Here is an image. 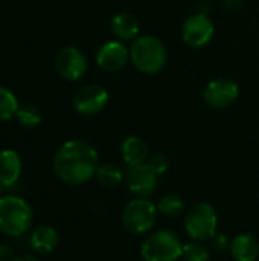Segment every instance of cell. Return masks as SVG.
<instances>
[{
    "mask_svg": "<svg viewBox=\"0 0 259 261\" xmlns=\"http://www.w3.org/2000/svg\"><path fill=\"white\" fill-rule=\"evenodd\" d=\"M215 28L208 14L195 12L189 15L182 28V38L189 47H203L214 37Z\"/></svg>",
    "mask_w": 259,
    "mask_h": 261,
    "instance_id": "obj_7",
    "label": "cell"
},
{
    "mask_svg": "<svg viewBox=\"0 0 259 261\" xmlns=\"http://www.w3.org/2000/svg\"><path fill=\"white\" fill-rule=\"evenodd\" d=\"M122 225L133 236H143L157 222V208L148 199H134L122 211Z\"/></svg>",
    "mask_w": 259,
    "mask_h": 261,
    "instance_id": "obj_4",
    "label": "cell"
},
{
    "mask_svg": "<svg viewBox=\"0 0 259 261\" xmlns=\"http://www.w3.org/2000/svg\"><path fill=\"white\" fill-rule=\"evenodd\" d=\"M99 167L96 150L85 141L70 139L64 142L53 158L55 176L67 185L89 182Z\"/></svg>",
    "mask_w": 259,
    "mask_h": 261,
    "instance_id": "obj_1",
    "label": "cell"
},
{
    "mask_svg": "<svg viewBox=\"0 0 259 261\" xmlns=\"http://www.w3.org/2000/svg\"><path fill=\"white\" fill-rule=\"evenodd\" d=\"M130 60L139 72L156 75L166 66L168 50L157 37L140 35L133 40L130 47Z\"/></svg>",
    "mask_w": 259,
    "mask_h": 261,
    "instance_id": "obj_2",
    "label": "cell"
},
{
    "mask_svg": "<svg viewBox=\"0 0 259 261\" xmlns=\"http://www.w3.org/2000/svg\"><path fill=\"white\" fill-rule=\"evenodd\" d=\"M18 101L12 92L0 87V121L12 119L18 112Z\"/></svg>",
    "mask_w": 259,
    "mask_h": 261,
    "instance_id": "obj_20",
    "label": "cell"
},
{
    "mask_svg": "<svg viewBox=\"0 0 259 261\" xmlns=\"http://www.w3.org/2000/svg\"><path fill=\"white\" fill-rule=\"evenodd\" d=\"M111 32L121 41L136 40L139 35V21L131 12H119L111 20Z\"/></svg>",
    "mask_w": 259,
    "mask_h": 261,
    "instance_id": "obj_16",
    "label": "cell"
},
{
    "mask_svg": "<svg viewBox=\"0 0 259 261\" xmlns=\"http://www.w3.org/2000/svg\"><path fill=\"white\" fill-rule=\"evenodd\" d=\"M21 176V159L14 150L0 151V185L14 187Z\"/></svg>",
    "mask_w": 259,
    "mask_h": 261,
    "instance_id": "obj_13",
    "label": "cell"
},
{
    "mask_svg": "<svg viewBox=\"0 0 259 261\" xmlns=\"http://www.w3.org/2000/svg\"><path fill=\"white\" fill-rule=\"evenodd\" d=\"M240 96L238 84L229 78H217L206 84L203 90V99L209 107L224 109L237 101Z\"/></svg>",
    "mask_w": 259,
    "mask_h": 261,
    "instance_id": "obj_9",
    "label": "cell"
},
{
    "mask_svg": "<svg viewBox=\"0 0 259 261\" xmlns=\"http://www.w3.org/2000/svg\"><path fill=\"white\" fill-rule=\"evenodd\" d=\"M72 104L73 109L81 115H96L107 107L108 92L99 84H87L75 92Z\"/></svg>",
    "mask_w": 259,
    "mask_h": 261,
    "instance_id": "obj_8",
    "label": "cell"
},
{
    "mask_svg": "<svg viewBox=\"0 0 259 261\" xmlns=\"http://www.w3.org/2000/svg\"><path fill=\"white\" fill-rule=\"evenodd\" d=\"M124 182L133 194L145 197L156 190L157 174L153 171L148 162L139 165H128L124 173Z\"/></svg>",
    "mask_w": 259,
    "mask_h": 261,
    "instance_id": "obj_11",
    "label": "cell"
},
{
    "mask_svg": "<svg viewBox=\"0 0 259 261\" xmlns=\"http://www.w3.org/2000/svg\"><path fill=\"white\" fill-rule=\"evenodd\" d=\"M0 191H2V185H0Z\"/></svg>",
    "mask_w": 259,
    "mask_h": 261,
    "instance_id": "obj_29",
    "label": "cell"
},
{
    "mask_svg": "<svg viewBox=\"0 0 259 261\" xmlns=\"http://www.w3.org/2000/svg\"><path fill=\"white\" fill-rule=\"evenodd\" d=\"M229 249L235 261H256L259 257V243L252 234H238Z\"/></svg>",
    "mask_w": 259,
    "mask_h": 261,
    "instance_id": "obj_14",
    "label": "cell"
},
{
    "mask_svg": "<svg viewBox=\"0 0 259 261\" xmlns=\"http://www.w3.org/2000/svg\"><path fill=\"white\" fill-rule=\"evenodd\" d=\"M198 12H203V14H208L209 11H211V3L208 2V0H202L200 2V5H198Z\"/></svg>",
    "mask_w": 259,
    "mask_h": 261,
    "instance_id": "obj_27",
    "label": "cell"
},
{
    "mask_svg": "<svg viewBox=\"0 0 259 261\" xmlns=\"http://www.w3.org/2000/svg\"><path fill=\"white\" fill-rule=\"evenodd\" d=\"M157 210L166 217H179L185 211V200L179 194H166L160 199Z\"/></svg>",
    "mask_w": 259,
    "mask_h": 261,
    "instance_id": "obj_19",
    "label": "cell"
},
{
    "mask_svg": "<svg viewBox=\"0 0 259 261\" xmlns=\"http://www.w3.org/2000/svg\"><path fill=\"white\" fill-rule=\"evenodd\" d=\"M148 165L153 168V171H154L157 176H160V174H163V173H166V171H168V168H169V159H168V156H166V154H163V153H157V154L150 156V159H148Z\"/></svg>",
    "mask_w": 259,
    "mask_h": 261,
    "instance_id": "obj_23",
    "label": "cell"
},
{
    "mask_svg": "<svg viewBox=\"0 0 259 261\" xmlns=\"http://www.w3.org/2000/svg\"><path fill=\"white\" fill-rule=\"evenodd\" d=\"M14 251L8 245H0V261H14Z\"/></svg>",
    "mask_w": 259,
    "mask_h": 261,
    "instance_id": "obj_25",
    "label": "cell"
},
{
    "mask_svg": "<svg viewBox=\"0 0 259 261\" xmlns=\"http://www.w3.org/2000/svg\"><path fill=\"white\" fill-rule=\"evenodd\" d=\"M17 121L23 125V127H27V128H32V127H37L41 119H43V115L40 112L38 107L35 106H21L15 115Z\"/></svg>",
    "mask_w": 259,
    "mask_h": 261,
    "instance_id": "obj_21",
    "label": "cell"
},
{
    "mask_svg": "<svg viewBox=\"0 0 259 261\" xmlns=\"http://www.w3.org/2000/svg\"><path fill=\"white\" fill-rule=\"evenodd\" d=\"M14 261H40L38 258H35L34 255H20V257H15V260Z\"/></svg>",
    "mask_w": 259,
    "mask_h": 261,
    "instance_id": "obj_28",
    "label": "cell"
},
{
    "mask_svg": "<svg viewBox=\"0 0 259 261\" xmlns=\"http://www.w3.org/2000/svg\"><path fill=\"white\" fill-rule=\"evenodd\" d=\"M58 232L52 226H38L29 237V246L40 255L50 254L58 246Z\"/></svg>",
    "mask_w": 259,
    "mask_h": 261,
    "instance_id": "obj_15",
    "label": "cell"
},
{
    "mask_svg": "<svg viewBox=\"0 0 259 261\" xmlns=\"http://www.w3.org/2000/svg\"><path fill=\"white\" fill-rule=\"evenodd\" d=\"M130 58V50L121 41H108L102 44L96 54L98 66L105 72L121 70Z\"/></svg>",
    "mask_w": 259,
    "mask_h": 261,
    "instance_id": "obj_12",
    "label": "cell"
},
{
    "mask_svg": "<svg viewBox=\"0 0 259 261\" xmlns=\"http://www.w3.org/2000/svg\"><path fill=\"white\" fill-rule=\"evenodd\" d=\"M55 69L60 73V76H63L64 80L78 81L84 76L87 70V58L79 49L73 46H67L56 54Z\"/></svg>",
    "mask_w": 259,
    "mask_h": 261,
    "instance_id": "obj_10",
    "label": "cell"
},
{
    "mask_svg": "<svg viewBox=\"0 0 259 261\" xmlns=\"http://www.w3.org/2000/svg\"><path fill=\"white\" fill-rule=\"evenodd\" d=\"M211 240H212V246L215 251L223 252L227 248H231V242H229V237L226 234H215Z\"/></svg>",
    "mask_w": 259,
    "mask_h": 261,
    "instance_id": "obj_24",
    "label": "cell"
},
{
    "mask_svg": "<svg viewBox=\"0 0 259 261\" xmlns=\"http://www.w3.org/2000/svg\"><path fill=\"white\" fill-rule=\"evenodd\" d=\"M183 245L171 231H157L142 245L140 254L145 261H177L182 258Z\"/></svg>",
    "mask_w": 259,
    "mask_h": 261,
    "instance_id": "obj_5",
    "label": "cell"
},
{
    "mask_svg": "<svg viewBox=\"0 0 259 261\" xmlns=\"http://www.w3.org/2000/svg\"><path fill=\"white\" fill-rule=\"evenodd\" d=\"M182 258L185 261H209V251L198 242L183 245Z\"/></svg>",
    "mask_w": 259,
    "mask_h": 261,
    "instance_id": "obj_22",
    "label": "cell"
},
{
    "mask_svg": "<svg viewBox=\"0 0 259 261\" xmlns=\"http://www.w3.org/2000/svg\"><path fill=\"white\" fill-rule=\"evenodd\" d=\"M224 5L229 11H238L243 6V0H224Z\"/></svg>",
    "mask_w": 259,
    "mask_h": 261,
    "instance_id": "obj_26",
    "label": "cell"
},
{
    "mask_svg": "<svg viewBox=\"0 0 259 261\" xmlns=\"http://www.w3.org/2000/svg\"><path fill=\"white\" fill-rule=\"evenodd\" d=\"M185 228L194 242L211 240L217 234V213L205 202L192 205L185 216Z\"/></svg>",
    "mask_w": 259,
    "mask_h": 261,
    "instance_id": "obj_6",
    "label": "cell"
},
{
    "mask_svg": "<svg viewBox=\"0 0 259 261\" xmlns=\"http://www.w3.org/2000/svg\"><path fill=\"white\" fill-rule=\"evenodd\" d=\"M121 153L127 165H139L148 162V145L139 136H128L121 147Z\"/></svg>",
    "mask_w": 259,
    "mask_h": 261,
    "instance_id": "obj_17",
    "label": "cell"
},
{
    "mask_svg": "<svg viewBox=\"0 0 259 261\" xmlns=\"http://www.w3.org/2000/svg\"><path fill=\"white\" fill-rule=\"evenodd\" d=\"M32 225V208L17 196L0 197V232L9 237H20Z\"/></svg>",
    "mask_w": 259,
    "mask_h": 261,
    "instance_id": "obj_3",
    "label": "cell"
},
{
    "mask_svg": "<svg viewBox=\"0 0 259 261\" xmlns=\"http://www.w3.org/2000/svg\"><path fill=\"white\" fill-rule=\"evenodd\" d=\"M95 177L105 188H116L124 182V173L114 164H99Z\"/></svg>",
    "mask_w": 259,
    "mask_h": 261,
    "instance_id": "obj_18",
    "label": "cell"
}]
</instances>
